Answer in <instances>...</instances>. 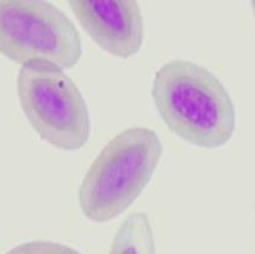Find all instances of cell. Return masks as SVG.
<instances>
[{
  "label": "cell",
  "mask_w": 255,
  "mask_h": 254,
  "mask_svg": "<svg viewBox=\"0 0 255 254\" xmlns=\"http://www.w3.org/2000/svg\"><path fill=\"white\" fill-rule=\"evenodd\" d=\"M251 5H252V8H253V14H254V18H255V1H252Z\"/></svg>",
  "instance_id": "ba28073f"
},
{
  "label": "cell",
  "mask_w": 255,
  "mask_h": 254,
  "mask_svg": "<svg viewBox=\"0 0 255 254\" xmlns=\"http://www.w3.org/2000/svg\"><path fill=\"white\" fill-rule=\"evenodd\" d=\"M163 154L155 130L132 127L118 132L93 160L78 190L81 213L95 223L123 214L149 184Z\"/></svg>",
  "instance_id": "7a4b0ae2"
},
{
  "label": "cell",
  "mask_w": 255,
  "mask_h": 254,
  "mask_svg": "<svg viewBox=\"0 0 255 254\" xmlns=\"http://www.w3.org/2000/svg\"><path fill=\"white\" fill-rule=\"evenodd\" d=\"M151 98L173 134L196 147L226 146L236 130V110L224 84L190 60L175 59L157 69Z\"/></svg>",
  "instance_id": "6da1fadb"
},
{
  "label": "cell",
  "mask_w": 255,
  "mask_h": 254,
  "mask_svg": "<svg viewBox=\"0 0 255 254\" xmlns=\"http://www.w3.org/2000/svg\"><path fill=\"white\" fill-rule=\"evenodd\" d=\"M17 95L30 126L44 141L62 150L86 146L89 107L65 69L48 61L25 63L17 75Z\"/></svg>",
  "instance_id": "3957f363"
},
{
  "label": "cell",
  "mask_w": 255,
  "mask_h": 254,
  "mask_svg": "<svg viewBox=\"0 0 255 254\" xmlns=\"http://www.w3.org/2000/svg\"><path fill=\"white\" fill-rule=\"evenodd\" d=\"M0 53L12 61L53 62L71 69L83 56L73 20L43 0H0Z\"/></svg>",
  "instance_id": "277c9868"
},
{
  "label": "cell",
  "mask_w": 255,
  "mask_h": 254,
  "mask_svg": "<svg viewBox=\"0 0 255 254\" xmlns=\"http://www.w3.org/2000/svg\"><path fill=\"white\" fill-rule=\"evenodd\" d=\"M109 254H156L153 227L147 214L137 211L124 219Z\"/></svg>",
  "instance_id": "8992f818"
},
{
  "label": "cell",
  "mask_w": 255,
  "mask_h": 254,
  "mask_svg": "<svg viewBox=\"0 0 255 254\" xmlns=\"http://www.w3.org/2000/svg\"><path fill=\"white\" fill-rule=\"evenodd\" d=\"M5 254H83L67 245L50 240H32L12 247Z\"/></svg>",
  "instance_id": "52a82bcc"
},
{
  "label": "cell",
  "mask_w": 255,
  "mask_h": 254,
  "mask_svg": "<svg viewBox=\"0 0 255 254\" xmlns=\"http://www.w3.org/2000/svg\"><path fill=\"white\" fill-rule=\"evenodd\" d=\"M73 13L87 35L111 55L128 59L144 42V19L135 0H71Z\"/></svg>",
  "instance_id": "5b68a950"
}]
</instances>
